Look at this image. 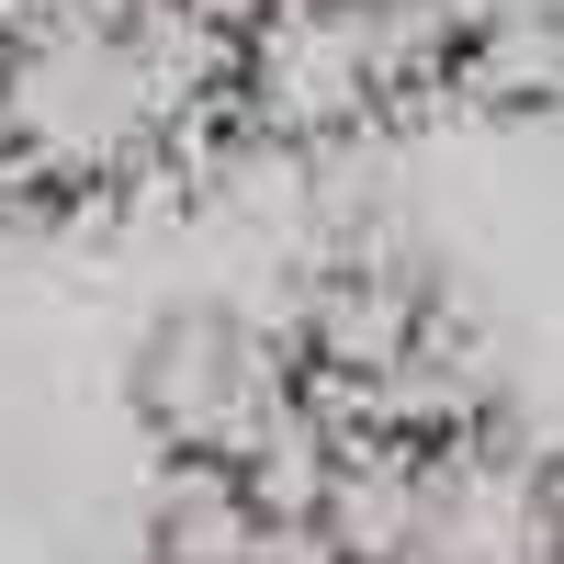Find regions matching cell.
Here are the masks:
<instances>
[{
  "mask_svg": "<svg viewBox=\"0 0 564 564\" xmlns=\"http://www.w3.org/2000/svg\"><path fill=\"white\" fill-rule=\"evenodd\" d=\"M0 124L34 204H113L226 135V12L0 0Z\"/></svg>",
  "mask_w": 564,
  "mask_h": 564,
  "instance_id": "obj_1",
  "label": "cell"
},
{
  "mask_svg": "<svg viewBox=\"0 0 564 564\" xmlns=\"http://www.w3.org/2000/svg\"><path fill=\"white\" fill-rule=\"evenodd\" d=\"M327 564H564V463L508 417L452 430H339L305 486Z\"/></svg>",
  "mask_w": 564,
  "mask_h": 564,
  "instance_id": "obj_2",
  "label": "cell"
},
{
  "mask_svg": "<svg viewBox=\"0 0 564 564\" xmlns=\"http://www.w3.org/2000/svg\"><path fill=\"white\" fill-rule=\"evenodd\" d=\"M463 0H249L226 12V135L361 148L452 102Z\"/></svg>",
  "mask_w": 564,
  "mask_h": 564,
  "instance_id": "obj_3",
  "label": "cell"
},
{
  "mask_svg": "<svg viewBox=\"0 0 564 564\" xmlns=\"http://www.w3.org/2000/svg\"><path fill=\"white\" fill-rule=\"evenodd\" d=\"M135 430L159 463H226V475H260L305 508L316 463H327V406L305 384L294 327H271L249 305H181L135 339Z\"/></svg>",
  "mask_w": 564,
  "mask_h": 564,
  "instance_id": "obj_4",
  "label": "cell"
},
{
  "mask_svg": "<svg viewBox=\"0 0 564 564\" xmlns=\"http://www.w3.org/2000/svg\"><path fill=\"white\" fill-rule=\"evenodd\" d=\"M282 327L305 350V384L327 406V430H452V417L497 406L475 327H463V305L417 260H372V249L327 260Z\"/></svg>",
  "mask_w": 564,
  "mask_h": 564,
  "instance_id": "obj_5",
  "label": "cell"
},
{
  "mask_svg": "<svg viewBox=\"0 0 564 564\" xmlns=\"http://www.w3.org/2000/svg\"><path fill=\"white\" fill-rule=\"evenodd\" d=\"M294 542H305V508L282 486L226 475V463H159V497H148L159 564H282Z\"/></svg>",
  "mask_w": 564,
  "mask_h": 564,
  "instance_id": "obj_6",
  "label": "cell"
},
{
  "mask_svg": "<svg viewBox=\"0 0 564 564\" xmlns=\"http://www.w3.org/2000/svg\"><path fill=\"white\" fill-rule=\"evenodd\" d=\"M463 113H564V0H486L463 12Z\"/></svg>",
  "mask_w": 564,
  "mask_h": 564,
  "instance_id": "obj_7",
  "label": "cell"
}]
</instances>
